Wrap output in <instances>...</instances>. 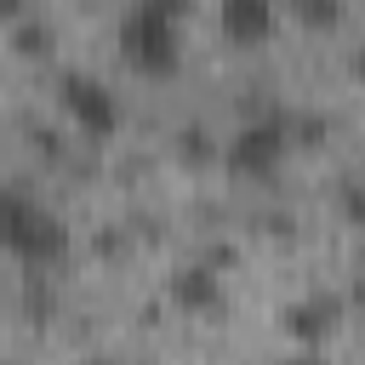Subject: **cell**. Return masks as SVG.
Masks as SVG:
<instances>
[{"instance_id":"cell-8","label":"cell","mask_w":365,"mask_h":365,"mask_svg":"<svg viewBox=\"0 0 365 365\" xmlns=\"http://www.w3.org/2000/svg\"><path fill=\"white\" fill-rule=\"evenodd\" d=\"M285 6H291L308 29H336V23H342V11H348L342 0H285Z\"/></svg>"},{"instance_id":"cell-9","label":"cell","mask_w":365,"mask_h":365,"mask_svg":"<svg viewBox=\"0 0 365 365\" xmlns=\"http://www.w3.org/2000/svg\"><path fill=\"white\" fill-rule=\"evenodd\" d=\"M11 40H17L23 57H46V51H51V29H46V23H17Z\"/></svg>"},{"instance_id":"cell-12","label":"cell","mask_w":365,"mask_h":365,"mask_svg":"<svg viewBox=\"0 0 365 365\" xmlns=\"http://www.w3.org/2000/svg\"><path fill=\"white\" fill-rule=\"evenodd\" d=\"M177 148H188L194 160H200V154H211V143H205V131H200V125H188V131L177 137Z\"/></svg>"},{"instance_id":"cell-10","label":"cell","mask_w":365,"mask_h":365,"mask_svg":"<svg viewBox=\"0 0 365 365\" xmlns=\"http://www.w3.org/2000/svg\"><path fill=\"white\" fill-rule=\"evenodd\" d=\"M131 6H143V11H154V17H165V23H182L194 0H131Z\"/></svg>"},{"instance_id":"cell-7","label":"cell","mask_w":365,"mask_h":365,"mask_svg":"<svg viewBox=\"0 0 365 365\" xmlns=\"http://www.w3.org/2000/svg\"><path fill=\"white\" fill-rule=\"evenodd\" d=\"M222 34L240 46H262L274 34V0H222Z\"/></svg>"},{"instance_id":"cell-14","label":"cell","mask_w":365,"mask_h":365,"mask_svg":"<svg viewBox=\"0 0 365 365\" xmlns=\"http://www.w3.org/2000/svg\"><path fill=\"white\" fill-rule=\"evenodd\" d=\"M23 11V0H0V17H17Z\"/></svg>"},{"instance_id":"cell-6","label":"cell","mask_w":365,"mask_h":365,"mask_svg":"<svg viewBox=\"0 0 365 365\" xmlns=\"http://www.w3.org/2000/svg\"><path fill=\"white\" fill-rule=\"evenodd\" d=\"M165 291H171V302L188 308V314H217V308H222V274H217L211 262H188V268H177Z\"/></svg>"},{"instance_id":"cell-5","label":"cell","mask_w":365,"mask_h":365,"mask_svg":"<svg viewBox=\"0 0 365 365\" xmlns=\"http://www.w3.org/2000/svg\"><path fill=\"white\" fill-rule=\"evenodd\" d=\"M336 325H342V302H336L331 291H314V297H302V302L285 308V331H291L302 348H325V342L336 336Z\"/></svg>"},{"instance_id":"cell-13","label":"cell","mask_w":365,"mask_h":365,"mask_svg":"<svg viewBox=\"0 0 365 365\" xmlns=\"http://www.w3.org/2000/svg\"><path fill=\"white\" fill-rule=\"evenodd\" d=\"M279 365H325V354H319V348H302V354H291V359H279Z\"/></svg>"},{"instance_id":"cell-1","label":"cell","mask_w":365,"mask_h":365,"mask_svg":"<svg viewBox=\"0 0 365 365\" xmlns=\"http://www.w3.org/2000/svg\"><path fill=\"white\" fill-rule=\"evenodd\" d=\"M0 251H11L29 268H51L68 251V228L29 188H0Z\"/></svg>"},{"instance_id":"cell-3","label":"cell","mask_w":365,"mask_h":365,"mask_svg":"<svg viewBox=\"0 0 365 365\" xmlns=\"http://www.w3.org/2000/svg\"><path fill=\"white\" fill-rule=\"evenodd\" d=\"M120 51H125V63H131L137 74H148V80H165V74H177V63H182L177 23H165V17L143 11V6H131V11L120 17Z\"/></svg>"},{"instance_id":"cell-2","label":"cell","mask_w":365,"mask_h":365,"mask_svg":"<svg viewBox=\"0 0 365 365\" xmlns=\"http://www.w3.org/2000/svg\"><path fill=\"white\" fill-rule=\"evenodd\" d=\"M285 154H291V120L285 114H257V120H245L228 143H222V165L234 171V177H274L279 165H285Z\"/></svg>"},{"instance_id":"cell-4","label":"cell","mask_w":365,"mask_h":365,"mask_svg":"<svg viewBox=\"0 0 365 365\" xmlns=\"http://www.w3.org/2000/svg\"><path fill=\"white\" fill-rule=\"evenodd\" d=\"M57 103H63V114H68L86 137H114V131H120V97L108 91V80L86 74V68H68V74L57 80Z\"/></svg>"},{"instance_id":"cell-11","label":"cell","mask_w":365,"mask_h":365,"mask_svg":"<svg viewBox=\"0 0 365 365\" xmlns=\"http://www.w3.org/2000/svg\"><path fill=\"white\" fill-rule=\"evenodd\" d=\"M336 194H342V217H348V222H359V177H342V188H336Z\"/></svg>"}]
</instances>
